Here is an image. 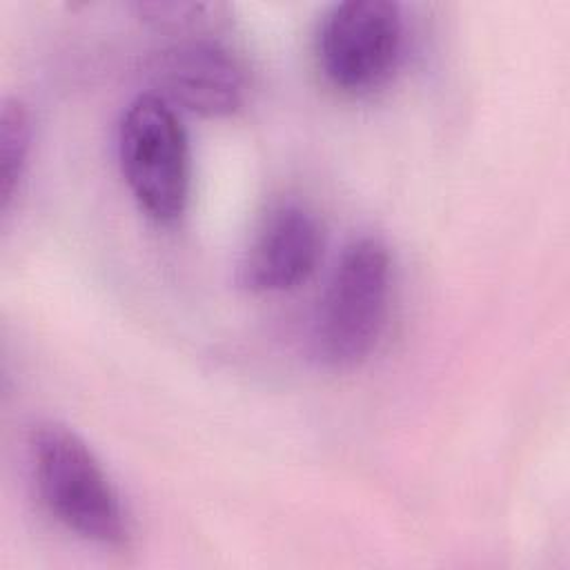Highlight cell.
<instances>
[{
    "instance_id": "6da1fadb",
    "label": "cell",
    "mask_w": 570,
    "mask_h": 570,
    "mask_svg": "<svg viewBox=\"0 0 570 570\" xmlns=\"http://www.w3.org/2000/svg\"><path fill=\"white\" fill-rule=\"evenodd\" d=\"M390 254L374 238L352 240L321 298L312 343L330 367H354L379 345L390 309Z\"/></svg>"
},
{
    "instance_id": "5b68a950",
    "label": "cell",
    "mask_w": 570,
    "mask_h": 570,
    "mask_svg": "<svg viewBox=\"0 0 570 570\" xmlns=\"http://www.w3.org/2000/svg\"><path fill=\"white\" fill-rule=\"evenodd\" d=\"M149 78L154 96L200 116L234 114L245 100L238 60L209 40H183L163 49L149 65Z\"/></svg>"
},
{
    "instance_id": "7a4b0ae2",
    "label": "cell",
    "mask_w": 570,
    "mask_h": 570,
    "mask_svg": "<svg viewBox=\"0 0 570 570\" xmlns=\"http://www.w3.org/2000/svg\"><path fill=\"white\" fill-rule=\"evenodd\" d=\"M31 459L47 510L76 534L120 546L127 517L118 492L91 448L67 425L47 421L33 430Z\"/></svg>"
},
{
    "instance_id": "8992f818",
    "label": "cell",
    "mask_w": 570,
    "mask_h": 570,
    "mask_svg": "<svg viewBox=\"0 0 570 570\" xmlns=\"http://www.w3.org/2000/svg\"><path fill=\"white\" fill-rule=\"evenodd\" d=\"M323 254L318 220L301 205L272 209L238 265V283L249 292H285L307 281Z\"/></svg>"
},
{
    "instance_id": "277c9868",
    "label": "cell",
    "mask_w": 570,
    "mask_h": 570,
    "mask_svg": "<svg viewBox=\"0 0 570 570\" xmlns=\"http://www.w3.org/2000/svg\"><path fill=\"white\" fill-rule=\"evenodd\" d=\"M403 16L390 0H345L334 4L316 33L323 76L343 91L361 94L383 85L399 65Z\"/></svg>"
},
{
    "instance_id": "52a82bcc",
    "label": "cell",
    "mask_w": 570,
    "mask_h": 570,
    "mask_svg": "<svg viewBox=\"0 0 570 570\" xmlns=\"http://www.w3.org/2000/svg\"><path fill=\"white\" fill-rule=\"evenodd\" d=\"M31 149V116L18 100L2 102L0 114V198L7 207L22 180Z\"/></svg>"
},
{
    "instance_id": "3957f363",
    "label": "cell",
    "mask_w": 570,
    "mask_h": 570,
    "mask_svg": "<svg viewBox=\"0 0 570 570\" xmlns=\"http://www.w3.org/2000/svg\"><path fill=\"white\" fill-rule=\"evenodd\" d=\"M122 178L154 220H176L189 198V145L174 107L142 94L122 114L118 127Z\"/></svg>"
}]
</instances>
